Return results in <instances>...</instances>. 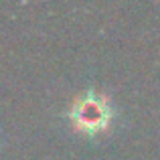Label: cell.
Returning <instances> with one entry per match:
<instances>
[{
	"mask_svg": "<svg viewBox=\"0 0 160 160\" xmlns=\"http://www.w3.org/2000/svg\"><path fill=\"white\" fill-rule=\"evenodd\" d=\"M69 116L79 130H83V132H98L108 122V109L98 98H85L75 103Z\"/></svg>",
	"mask_w": 160,
	"mask_h": 160,
	"instance_id": "1",
	"label": "cell"
}]
</instances>
